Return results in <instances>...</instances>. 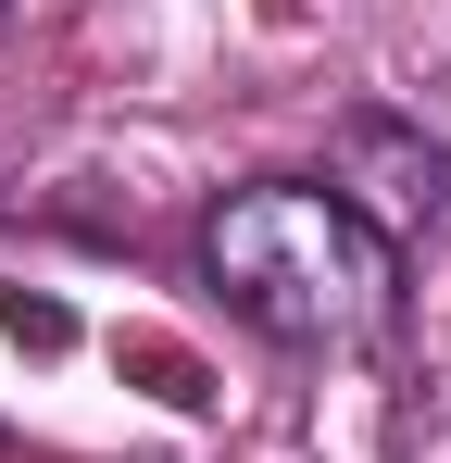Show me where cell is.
<instances>
[{
    "mask_svg": "<svg viewBox=\"0 0 451 463\" xmlns=\"http://www.w3.org/2000/svg\"><path fill=\"white\" fill-rule=\"evenodd\" d=\"M201 276L276 351H376L401 326V238L313 175H251L201 213Z\"/></svg>",
    "mask_w": 451,
    "mask_h": 463,
    "instance_id": "6da1fadb",
    "label": "cell"
}]
</instances>
